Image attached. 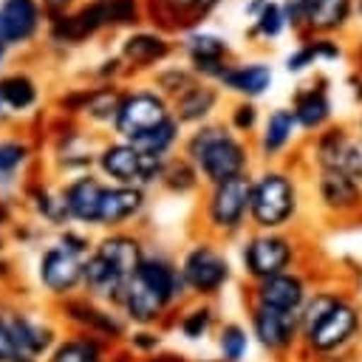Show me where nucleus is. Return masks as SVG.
I'll list each match as a JSON object with an SVG mask.
<instances>
[{"label": "nucleus", "instance_id": "nucleus-51", "mask_svg": "<svg viewBox=\"0 0 362 362\" xmlns=\"http://www.w3.org/2000/svg\"><path fill=\"white\" fill-rule=\"evenodd\" d=\"M6 48H8V45H6V40H3V31H0V62H3V54H6Z\"/></svg>", "mask_w": 362, "mask_h": 362}, {"label": "nucleus", "instance_id": "nucleus-31", "mask_svg": "<svg viewBox=\"0 0 362 362\" xmlns=\"http://www.w3.org/2000/svg\"><path fill=\"white\" fill-rule=\"evenodd\" d=\"M198 82V76L187 68V65H164V68H158L156 71V76H153V88L164 96V99H178L187 88H192Z\"/></svg>", "mask_w": 362, "mask_h": 362}, {"label": "nucleus", "instance_id": "nucleus-33", "mask_svg": "<svg viewBox=\"0 0 362 362\" xmlns=\"http://www.w3.org/2000/svg\"><path fill=\"white\" fill-rule=\"evenodd\" d=\"M226 124L238 133V136H252L255 130H260V124H263V119H260V107H257V102H252V99H235L232 105H229V110H226Z\"/></svg>", "mask_w": 362, "mask_h": 362}, {"label": "nucleus", "instance_id": "nucleus-46", "mask_svg": "<svg viewBox=\"0 0 362 362\" xmlns=\"http://www.w3.org/2000/svg\"><path fill=\"white\" fill-rule=\"evenodd\" d=\"M314 362H362L356 354H339V356H325V359H314Z\"/></svg>", "mask_w": 362, "mask_h": 362}, {"label": "nucleus", "instance_id": "nucleus-15", "mask_svg": "<svg viewBox=\"0 0 362 362\" xmlns=\"http://www.w3.org/2000/svg\"><path fill=\"white\" fill-rule=\"evenodd\" d=\"M221 0H144V17L156 25V31H195Z\"/></svg>", "mask_w": 362, "mask_h": 362}, {"label": "nucleus", "instance_id": "nucleus-6", "mask_svg": "<svg viewBox=\"0 0 362 362\" xmlns=\"http://www.w3.org/2000/svg\"><path fill=\"white\" fill-rule=\"evenodd\" d=\"M243 272L257 283L291 269H300V240L291 232H260L255 229L240 246Z\"/></svg>", "mask_w": 362, "mask_h": 362}, {"label": "nucleus", "instance_id": "nucleus-2", "mask_svg": "<svg viewBox=\"0 0 362 362\" xmlns=\"http://www.w3.org/2000/svg\"><path fill=\"white\" fill-rule=\"evenodd\" d=\"M303 209V187L297 170L266 164L252 175L249 223L260 232H288Z\"/></svg>", "mask_w": 362, "mask_h": 362}, {"label": "nucleus", "instance_id": "nucleus-20", "mask_svg": "<svg viewBox=\"0 0 362 362\" xmlns=\"http://www.w3.org/2000/svg\"><path fill=\"white\" fill-rule=\"evenodd\" d=\"M274 82V71L263 59H249V62H232L226 74L218 79V88L226 93H235L238 99H260Z\"/></svg>", "mask_w": 362, "mask_h": 362}, {"label": "nucleus", "instance_id": "nucleus-42", "mask_svg": "<svg viewBox=\"0 0 362 362\" xmlns=\"http://www.w3.org/2000/svg\"><path fill=\"white\" fill-rule=\"evenodd\" d=\"M54 362H99V354L90 342H68L54 354Z\"/></svg>", "mask_w": 362, "mask_h": 362}, {"label": "nucleus", "instance_id": "nucleus-26", "mask_svg": "<svg viewBox=\"0 0 362 362\" xmlns=\"http://www.w3.org/2000/svg\"><path fill=\"white\" fill-rule=\"evenodd\" d=\"M144 206V192L141 187H105V195H102V206H99V223H107V226H116L127 218H133L139 209Z\"/></svg>", "mask_w": 362, "mask_h": 362}, {"label": "nucleus", "instance_id": "nucleus-8", "mask_svg": "<svg viewBox=\"0 0 362 362\" xmlns=\"http://www.w3.org/2000/svg\"><path fill=\"white\" fill-rule=\"evenodd\" d=\"M173 119V102L164 99L153 85L144 88H130L122 93L116 119H113V133L124 141H139L158 124Z\"/></svg>", "mask_w": 362, "mask_h": 362}, {"label": "nucleus", "instance_id": "nucleus-29", "mask_svg": "<svg viewBox=\"0 0 362 362\" xmlns=\"http://www.w3.org/2000/svg\"><path fill=\"white\" fill-rule=\"evenodd\" d=\"M130 144H136L144 156L170 158V153H173L178 144H184V124L173 116V119H167L164 124H158L156 130H150L147 136H141L139 141H130Z\"/></svg>", "mask_w": 362, "mask_h": 362}, {"label": "nucleus", "instance_id": "nucleus-47", "mask_svg": "<svg viewBox=\"0 0 362 362\" xmlns=\"http://www.w3.org/2000/svg\"><path fill=\"white\" fill-rule=\"evenodd\" d=\"M266 3H269V0H252V3H246V8H243V11H246L249 17H255V14H257V11H260Z\"/></svg>", "mask_w": 362, "mask_h": 362}, {"label": "nucleus", "instance_id": "nucleus-18", "mask_svg": "<svg viewBox=\"0 0 362 362\" xmlns=\"http://www.w3.org/2000/svg\"><path fill=\"white\" fill-rule=\"evenodd\" d=\"M297 133H300V124L291 113L288 105H280V107H272L269 116L263 119L260 130H257V153L263 161H277L283 158L291 144L297 141Z\"/></svg>", "mask_w": 362, "mask_h": 362}, {"label": "nucleus", "instance_id": "nucleus-5", "mask_svg": "<svg viewBox=\"0 0 362 362\" xmlns=\"http://www.w3.org/2000/svg\"><path fill=\"white\" fill-rule=\"evenodd\" d=\"M305 156L311 170H339L362 184V136L354 130V124L334 122L308 136Z\"/></svg>", "mask_w": 362, "mask_h": 362}, {"label": "nucleus", "instance_id": "nucleus-41", "mask_svg": "<svg viewBox=\"0 0 362 362\" xmlns=\"http://www.w3.org/2000/svg\"><path fill=\"white\" fill-rule=\"evenodd\" d=\"M314 65H317V54H314L311 42H308L305 37H300L297 48L286 57V71H288V74H305V71L314 68Z\"/></svg>", "mask_w": 362, "mask_h": 362}, {"label": "nucleus", "instance_id": "nucleus-17", "mask_svg": "<svg viewBox=\"0 0 362 362\" xmlns=\"http://www.w3.org/2000/svg\"><path fill=\"white\" fill-rule=\"evenodd\" d=\"M110 25V17H107V6L105 0H90V3H82L65 14H57L51 17V25H48V34L54 42H62V45H76L88 37H93L96 31L107 28Z\"/></svg>", "mask_w": 362, "mask_h": 362}, {"label": "nucleus", "instance_id": "nucleus-7", "mask_svg": "<svg viewBox=\"0 0 362 362\" xmlns=\"http://www.w3.org/2000/svg\"><path fill=\"white\" fill-rule=\"evenodd\" d=\"M249 209H252V173L212 184L204 201L206 226L223 238L238 235L249 223Z\"/></svg>", "mask_w": 362, "mask_h": 362}, {"label": "nucleus", "instance_id": "nucleus-36", "mask_svg": "<svg viewBox=\"0 0 362 362\" xmlns=\"http://www.w3.org/2000/svg\"><path fill=\"white\" fill-rule=\"evenodd\" d=\"M110 25H133L144 17V0H105Z\"/></svg>", "mask_w": 362, "mask_h": 362}, {"label": "nucleus", "instance_id": "nucleus-32", "mask_svg": "<svg viewBox=\"0 0 362 362\" xmlns=\"http://www.w3.org/2000/svg\"><path fill=\"white\" fill-rule=\"evenodd\" d=\"M283 31H288L283 6H280V0H269V3L252 17L249 34H252V37H260V40H277Z\"/></svg>", "mask_w": 362, "mask_h": 362}, {"label": "nucleus", "instance_id": "nucleus-3", "mask_svg": "<svg viewBox=\"0 0 362 362\" xmlns=\"http://www.w3.org/2000/svg\"><path fill=\"white\" fill-rule=\"evenodd\" d=\"M184 291H187V283L178 266H173L164 257H144L139 272L130 277L122 300L127 305V314L136 322H153Z\"/></svg>", "mask_w": 362, "mask_h": 362}, {"label": "nucleus", "instance_id": "nucleus-23", "mask_svg": "<svg viewBox=\"0 0 362 362\" xmlns=\"http://www.w3.org/2000/svg\"><path fill=\"white\" fill-rule=\"evenodd\" d=\"M45 8L40 0H3L0 3V31L6 45H25L42 23Z\"/></svg>", "mask_w": 362, "mask_h": 362}, {"label": "nucleus", "instance_id": "nucleus-45", "mask_svg": "<svg viewBox=\"0 0 362 362\" xmlns=\"http://www.w3.org/2000/svg\"><path fill=\"white\" fill-rule=\"evenodd\" d=\"M71 6H74V0H42V8H45L51 17L71 11Z\"/></svg>", "mask_w": 362, "mask_h": 362}, {"label": "nucleus", "instance_id": "nucleus-54", "mask_svg": "<svg viewBox=\"0 0 362 362\" xmlns=\"http://www.w3.org/2000/svg\"><path fill=\"white\" fill-rule=\"evenodd\" d=\"M14 362H28V359H14Z\"/></svg>", "mask_w": 362, "mask_h": 362}, {"label": "nucleus", "instance_id": "nucleus-40", "mask_svg": "<svg viewBox=\"0 0 362 362\" xmlns=\"http://www.w3.org/2000/svg\"><path fill=\"white\" fill-rule=\"evenodd\" d=\"M308 3L311 0H280L288 31H294L297 37H305V25H308Z\"/></svg>", "mask_w": 362, "mask_h": 362}, {"label": "nucleus", "instance_id": "nucleus-21", "mask_svg": "<svg viewBox=\"0 0 362 362\" xmlns=\"http://www.w3.org/2000/svg\"><path fill=\"white\" fill-rule=\"evenodd\" d=\"M173 54V40L164 31H133L122 40V62L130 65L133 71H147L170 59Z\"/></svg>", "mask_w": 362, "mask_h": 362}, {"label": "nucleus", "instance_id": "nucleus-39", "mask_svg": "<svg viewBox=\"0 0 362 362\" xmlns=\"http://www.w3.org/2000/svg\"><path fill=\"white\" fill-rule=\"evenodd\" d=\"M317 54V62H342L348 57V48L339 37H305Z\"/></svg>", "mask_w": 362, "mask_h": 362}, {"label": "nucleus", "instance_id": "nucleus-53", "mask_svg": "<svg viewBox=\"0 0 362 362\" xmlns=\"http://www.w3.org/2000/svg\"><path fill=\"white\" fill-rule=\"evenodd\" d=\"M3 110H6V102H3V96H0V116H3Z\"/></svg>", "mask_w": 362, "mask_h": 362}, {"label": "nucleus", "instance_id": "nucleus-27", "mask_svg": "<svg viewBox=\"0 0 362 362\" xmlns=\"http://www.w3.org/2000/svg\"><path fill=\"white\" fill-rule=\"evenodd\" d=\"M96 252H99L122 277H127V280L139 272V266H141V260H144L141 243H139L136 238H130V235H110L107 240H102V243L96 246Z\"/></svg>", "mask_w": 362, "mask_h": 362}, {"label": "nucleus", "instance_id": "nucleus-13", "mask_svg": "<svg viewBox=\"0 0 362 362\" xmlns=\"http://www.w3.org/2000/svg\"><path fill=\"white\" fill-rule=\"evenodd\" d=\"M181 51L187 57V68L204 79V82H215L226 74V68L235 62L232 59V48H229V40L221 37V34H212V31H204V28H195L189 34L181 37Z\"/></svg>", "mask_w": 362, "mask_h": 362}, {"label": "nucleus", "instance_id": "nucleus-37", "mask_svg": "<svg viewBox=\"0 0 362 362\" xmlns=\"http://www.w3.org/2000/svg\"><path fill=\"white\" fill-rule=\"evenodd\" d=\"M212 325V308L209 305H195L181 317V334L187 339H201Z\"/></svg>", "mask_w": 362, "mask_h": 362}, {"label": "nucleus", "instance_id": "nucleus-14", "mask_svg": "<svg viewBox=\"0 0 362 362\" xmlns=\"http://www.w3.org/2000/svg\"><path fill=\"white\" fill-rule=\"evenodd\" d=\"M328 76H314L311 82L300 85L291 93V113L300 124V133L314 136L320 130H325L328 124H334V99H331V88H328Z\"/></svg>", "mask_w": 362, "mask_h": 362}, {"label": "nucleus", "instance_id": "nucleus-35", "mask_svg": "<svg viewBox=\"0 0 362 362\" xmlns=\"http://www.w3.org/2000/svg\"><path fill=\"white\" fill-rule=\"evenodd\" d=\"M218 348H221V356L223 362H240L249 351V334L243 325L238 322H226L218 334Z\"/></svg>", "mask_w": 362, "mask_h": 362}, {"label": "nucleus", "instance_id": "nucleus-10", "mask_svg": "<svg viewBox=\"0 0 362 362\" xmlns=\"http://www.w3.org/2000/svg\"><path fill=\"white\" fill-rule=\"evenodd\" d=\"M99 167L102 173H107L113 181H119L122 187H141V184H156L164 175L167 158H156V156H144L136 144L119 139L107 147H102L99 153Z\"/></svg>", "mask_w": 362, "mask_h": 362}, {"label": "nucleus", "instance_id": "nucleus-44", "mask_svg": "<svg viewBox=\"0 0 362 362\" xmlns=\"http://www.w3.org/2000/svg\"><path fill=\"white\" fill-rule=\"evenodd\" d=\"M17 348L20 345H17L14 331L0 322V362H14L17 359Z\"/></svg>", "mask_w": 362, "mask_h": 362}, {"label": "nucleus", "instance_id": "nucleus-1", "mask_svg": "<svg viewBox=\"0 0 362 362\" xmlns=\"http://www.w3.org/2000/svg\"><path fill=\"white\" fill-rule=\"evenodd\" d=\"M181 156L198 170L206 187L246 175L252 167V147L226 122H206L184 136Z\"/></svg>", "mask_w": 362, "mask_h": 362}, {"label": "nucleus", "instance_id": "nucleus-43", "mask_svg": "<svg viewBox=\"0 0 362 362\" xmlns=\"http://www.w3.org/2000/svg\"><path fill=\"white\" fill-rule=\"evenodd\" d=\"M28 158V144L25 141H0V173L17 170Z\"/></svg>", "mask_w": 362, "mask_h": 362}, {"label": "nucleus", "instance_id": "nucleus-9", "mask_svg": "<svg viewBox=\"0 0 362 362\" xmlns=\"http://www.w3.org/2000/svg\"><path fill=\"white\" fill-rule=\"evenodd\" d=\"M311 198L334 223L362 221V184L339 170H311Z\"/></svg>", "mask_w": 362, "mask_h": 362}, {"label": "nucleus", "instance_id": "nucleus-28", "mask_svg": "<svg viewBox=\"0 0 362 362\" xmlns=\"http://www.w3.org/2000/svg\"><path fill=\"white\" fill-rule=\"evenodd\" d=\"M82 277L88 283V288L93 294H102V297H124V288H127V277H122L99 252H93L88 257V263H82Z\"/></svg>", "mask_w": 362, "mask_h": 362}, {"label": "nucleus", "instance_id": "nucleus-11", "mask_svg": "<svg viewBox=\"0 0 362 362\" xmlns=\"http://www.w3.org/2000/svg\"><path fill=\"white\" fill-rule=\"evenodd\" d=\"M178 269H181V277L187 283V291L201 294V297L218 294L229 283V277H232V266H229L226 255L215 243H209V240L192 243L184 252Z\"/></svg>", "mask_w": 362, "mask_h": 362}, {"label": "nucleus", "instance_id": "nucleus-38", "mask_svg": "<svg viewBox=\"0 0 362 362\" xmlns=\"http://www.w3.org/2000/svg\"><path fill=\"white\" fill-rule=\"evenodd\" d=\"M11 331H14V337H17V345L25 348V351H42V348L48 345V339H51L45 328L31 325V322H25V320H17V322L11 325Z\"/></svg>", "mask_w": 362, "mask_h": 362}, {"label": "nucleus", "instance_id": "nucleus-50", "mask_svg": "<svg viewBox=\"0 0 362 362\" xmlns=\"http://www.w3.org/2000/svg\"><path fill=\"white\" fill-rule=\"evenodd\" d=\"M354 130L362 136V110H359V113H356V119H354Z\"/></svg>", "mask_w": 362, "mask_h": 362}, {"label": "nucleus", "instance_id": "nucleus-48", "mask_svg": "<svg viewBox=\"0 0 362 362\" xmlns=\"http://www.w3.org/2000/svg\"><path fill=\"white\" fill-rule=\"evenodd\" d=\"M354 102H356V105H362V74L354 79Z\"/></svg>", "mask_w": 362, "mask_h": 362}, {"label": "nucleus", "instance_id": "nucleus-49", "mask_svg": "<svg viewBox=\"0 0 362 362\" xmlns=\"http://www.w3.org/2000/svg\"><path fill=\"white\" fill-rule=\"evenodd\" d=\"M356 71L362 74V42L356 45Z\"/></svg>", "mask_w": 362, "mask_h": 362}, {"label": "nucleus", "instance_id": "nucleus-12", "mask_svg": "<svg viewBox=\"0 0 362 362\" xmlns=\"http://www.w3.org/2000/svg\"><path fill=\"white\" fill-rule=\"evenodd\" d=\"M249 328H252V337L260 342V348L274 356H288L294 348H303L300 311H280V308L252 303Z\"/></svg>", "mask_w": 362, "mask_h": 362}, {"label": "nucleus", "instance_id": "nucleus-22", "mask_svg": "<svg viewBox=\"0 0 362 362\" xmlns=\"http://www.w3.org/2000/svg\"><path fill=\"white\" fill-rule=\"evenodd\" d=\"M223 90L215 82H204L198 79L192 88H187L178 99H173V116L184 124V127H198L212 122L218 105H221Z\"/></svg>", "mask_w": 362, "mask_h": 362}, {"label": "nucleus", "instance_id": "nucleus-30", "mask_svg": "<svg viewBox=\"0 0 362 362\" xmlns=\"http://www.w3.org/2000/svg\"><path fill=\"white\" fill-rule=\"evenodd\" d=\"M0 96L8 110H28L37 102V82L25 74H8L0 76Z\"/></svg>", "mask_w": 362, "mask_h": 362}, {"label": "nucleus", "instance_id": "nucleus-25", "mask_svg": "<svg viewBox=\"0 0 362 362\" xmlns=\"http://www.w3.org/2000/svg\"><path fill=\"white\" fill-rule=\"evenodd\" d=\"M102 195H105V187L85 175V178H76L65 187L62 192V204L68 209L71 218L76 221H85V223H99V206H102Z\"/></svg>", "mask_w": 362, "mask_h": 362}, {"label": "nucleus", "instance_id": "nucleus-52", "mask_svg": "<svg viewBox=\"0 0 362 362\" xmlns=\"http://www.w3.org/2000/svg\"><path fill=\"white\" fill-rule=\"evenodd\" d=\"M356 17L362 20V0H356Z\"/></svg>", "mask_w": 362, "mask_h": 362}, {"label": "nucleus", "instance_id": "nucleus-4", "mask_svg": "<svg viewBox=\"0 0 362 362\" xmlns=\"http://www.w3.org/2000/svg\"><path fill=\"white\" fill-rule=\"evenodd\" d=\"M359 345H362V300L356 297L354 288H348L325 317H320L308 331H303V351L311 362L339 354H356Z\"/></svg>", "mask_w": 362, "mask_h": 362}, {"label": "nucleus", "instance_id": "nucleus-16", "mask_svg": "<svg viewBox=\"0 0 362 362\" xmlns=\"http://www.w3.org/2000/svg\"><path fill=\"white\" fill-rule=\"evenodd\" d=\"M314 286H311V277L305 272L291 269V272L257 280L252 286V303L269 305V308H280V311H300L303 303L308 300V294L314 291Z\"/></svg>", "mask_w": 362, "mask_h": 362}, {"label": "nucleus", "instance_id": "nucleus-19", "mask_svg": "<svg viewBox=\"0 0 362 362\" xmlns=\"http://www.w3.org/2000/svg\"><path fill=\"white\" fill-rule=\"evenodd\" d=\"M356 20V0H311L305 37H345Z\"/></svg>", "mask_w": 362, "mask_h": 362}, {"label": "nucleus", "instance_id": "nucleus-34", "mask_svg": "<svg viewBox=\"0 0 362 362\" xmlns=\"http://www.w3.org/2000/svg\"><path fill=\"white\" fill-rule=\"evenodd\" d=\"M198 181H201L198 170L184 156L167 158V167H164V175H161V184L167 189H173V192H189V189L198 187Z\"/></svg>", "mask_w": 362, "mask_h": 362}, {"label": "nucleus", "instance_id": "nucleus-24", "mask_svg": "<svg viewBox=\"0 0 362 362\" xmlns=\"http://www.w3.org/2000/svg\"><path fill=\"white\" fill-rule=\"evenodd\" d=\"M40 277H42V283L51 291H68V288H74L79 283V277H82L79 255H74L65 246L48 249L42 255V263H40Z\"/></svg>", "mask_w": 362, "mask_h": 362}]
</instances>
